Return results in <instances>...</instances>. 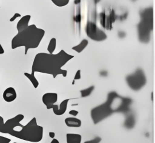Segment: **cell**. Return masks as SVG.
Here are the masks:
<instances>
[{
  "label": "cell",
  "instance_id": "1",
  "mask_svg": "<svg viewBox=\"0 0 155 143\" xmlns=\"http://www.w3.org/2000/svg\"><path fill=\"white\" fill-rule=\"evenodd\" d=\"M73 58V55L67 53L64 50L56 54L39 53L35 56L31 74L35 75V72H39L51 75L53 78H56L59 75L66 77L67 70L62 69V67Z\"/></svg>",
  "mask_w": 155,
  "mask_h": 143
},
{
  "label": "cell",
  "instance_id": "2",
  "mask_svg": "<svg viewBox=\"0 0 155 143\" xmlns=\"http://www.w3.org/2000/svg\"><path fill=\"white\" fill-rule=\"evenodd\" d=\"M24 118L22 114H18L4 122L5 134L28 142H40L43 138V127L38 124L35 117L23 125L21 122Z\"/></svg>",
  "mask_w": 155,
  "mask_h": 143
},
{
  "label": "cell",
  "instance_id": "3",
  "mask_svg": "<svg viewBox=\"0 0 155 143\" xmlns=\"http://www.w3.org/2000/svg\"><path fill=\"white\" fill-rule=\"evenodd\" d=\"M44 35L45 30L37 27L35 24L30 25L25 29L18 32L12 38L11 48L14 50L24 47V54L26 55L29 49L36 48L39 45Z\"/></svg>",
  "mask_w": 155,
  "mask_h": 143
},
{
  "label": "cell",
  "instance_id": "4",
  "mask_svg": "<svg viewBox=\"0 0 155 143\" xmlns=\"http://www.w3.org/2000/svg\"><path fill=\"white\" fill-rule=\"evenodd\" d=\"M140 21L137 25L138 39L140 42L148 43L151 33L153 29V8L148 7L142 10L140 13Z\"/></svg>",
  "mask_w": 155,
  "mask_h": 143
},
{
  "label": "cell",
  "instance_id": "5",
  "mask_svg": "<svg viewBox=\"0 0 155 143\" xmlns=\"http://www.w3.org/2000/svg\"><path fill=\"white\" fill-rule=\"evenodd\" d=\"M125 80L129 87L134 91L140 90L147 82L146 76L140 68H137L133 73L128 75Z\"/></svg>",
  "mask_w": 155,
  "mask_h": 143
},
{
  "label": "cell",
  "instance_id": "6",
  "mask_svg": "<svg viewBox=\"0 0 155 143\" xmlns=\"http://www.w3.org/2000/svg\"><path fill=\"white\" fill-rule=\"evenodd\" d=\"M86 34L91 39L97 42L104 41L107 38L105 32L98 28L96 23L91 21H88L87 24Z\"/></svg>",
  "mask_w": 155,
  "mask_h": 143
},
{
  "label": "cell",
  "instance_id": "7",
  "mask_svg": "<svg viewBox=\"0 0 155 143\" xmlns=\"http://www.w3.org/2000/svg\"><path fill=\"white\" fill-rule=\"evenodd\" d=\"M100 22L101 25L107 30H111L112 28V24L116 19V16L113 10H111L108 15L105 14L104 12L100 14Z\"/></svg>",
  "mask_w": 155,
  "mask_h": 143
},
{
  "label": "cell",
  "instance_id": "8",
  "mask_svg": "<svg viewBox=\"0 0 155 143\" xmlns=\"http://www.w3.org/2000/svg\"><path fill=\"white\" fill-rule=\"evenodd\" d=\"M69 100H70V99H66L64 100L63 101H62L61 102L59 105L53 104L49 107L48 110L52 109L54 114L56 115H58V116L62 115L65 113V111L67 110V105H68V102Z\"/></svg>",
  "mask_w": 155,
  "mask_h": 143
},
{
  "label": "cell",
  "instance_id": "9",
  "mask_svg": "<svg viewBox=\"0 0 155 143\" xmlns=\"http://www.w3.org/2000/svg\"><path fill=\"white\" fill-rule=\"evenodd\" d=\"M2 98L7 102L14 101L17 98V93L15 89L12 87H9L5 89L2 93Z\"/></svg>",
  "mask_w": 155,
  "mask_h": 143
},
{
  "label": "cell",
  "instance_id": "10",
  "mask_svg": "<svg viewBox=\"0 0 155 143\" xmlns=\"http://www.w3.org/2000/svg\"><path fill=\"white\" fill-rule=\"evenodd\" d=\"M31 18V16L29 15H25L22 16L16 25V28L18 30V32H21L22 30L25 29L28 27V23L30 22Z\"/></svg>",
  "mask_w": 155,
  "mask_h": 143
},
{
  "label": "cell",
  "instance_id": "11",
  "mask_svg": "<svg viewBox=\"0 0 155 143\" xmlns=\"http://www.w3.org/2000/svg\"><path fill=\"white\" fill-rule=\"evenodd\" d=\"M64 122L65 125L69 127L78 128L80 127L82 124L81 121L79 119L76 118L75 117L66 118L64 120Z\"/></svg>",
  "mask_w": 155,
  "mask_h": 143
},
{
  "label": "cell",
  "instance_id": "12",
  "mask_svg": "<svg viewBox=\"0 0 155 143\" xmlns=\"http://www.w3.org/2000/svg\"><path fill=\"white\" fill-rule=\"evenodd\" d=\"M82 136L78 133H67V143H81Z\"/></svg>",
  "mask_w": 155,
  "mask_h": 143
},
{
  "label": "cell",
  "instance_id": "13",
  "mask_svg": "<svg viewBox=\"0 0 155 143\" xmlns=\"http://www.w3.org/2000/svg\"><path fill=\"white\" fill-rule=\"evenodd\" d=\"M88 40L86 39H84L83 40H82L81 41V42L78 45L73 47L72 50H73L75 52H76L77 53H79L82 52L85 48V47L88 45Z\"/></svg>",
  "mask_w": 155,
  "mask_h": 143
},
{
  "label": "cell",
  "instance_id": "14",
  "mask_svg": "<svg viewBox=\"0 0 155 143\" xmlns=\"http://www.w3.org/2000/svg\"><path fill=\"white\" fill-rule=\"evenodd\" d=\"M24 75H25V76L26 78H27L30 80V81L32 84L34 88H37L39 86V82L37 80V79L36 78V77L35 76V75H32L31 73H27V72H25L24 73Z\"/></svg>",
  "mask_w": 155,
  "mask_h": 143
},
{
  "label": "cell",
  "instance_id": "15",
  "mask_svg": "<svg viewBox=\"0 0 155 143\" xmlns=\"http://www.w3.org/2000/svg\"><path fill=\"white\" fill-rule=\"evenodd\" d=\"M56 47V39L55 38H52L48 43V47H47V51L48 52V53L52 54L54 52Z\"/></svg>",
  "mask_w": 155,
  "mask_h": 143
},
{
  "label": "cell",
  "instance_id": "16",
  "mask_svg": "<svg viewBox=\"0 0 155 143\" xmlns=\"http://www.w3.org/2000/svg\"><path fill=\"white\" fill-rule=\"evenodd\" d=\"M94 89V86L91 85V86H90L89 87H88L87 88H85L84 90H81L80 91L81 97L85 98V97L88 96L89 95H90L92 93Z\"/></svg>",
  "mask_w": 155,
  "mask_h": 143
},
{
  "label": "cell",
  "instance_id": "17",
  "mask_svg": "<svg viewBox=\"0 0 155 143\" xmlns=\"http://www.w3.org/2000/svg\"><path fill=\"white\" fill-rule=\"evenodd\" d=\"M51 1L55 5L59 7H64L67 5L70 2V0H51Z\"/></svg>",
  "mask_w": 155,
  "mask_h": 143
},
{
  "label": "cell",
  "instance_id": "18",
  "mask_svg": "<svg viewBox=\"0 0 155 143\" xmlns=\"http://www.w3.org/2000/svg\"><path fill=\"white\" fill-rule=\"evenodd\" d=\"M101 141H102V138L100 136H96L93 139L85 141L84 143H100Z\"/></svg>",
  "mask_w": 155,
  "mask_h": 143
},
{
  "label": "cell",
  "instance_id": "19",
  "mask_svg": "<svg viewBox=\"0 0 155 143\" xmlns=\"http://www.w3.org/2000/svg\"><path fill=\"white\" fill-rule=\"evenodd\" d=\"M0 133H5V134L4 119H3V118H2V116H0Z\"/></svg>",
  "mask_w": 155,
  "mask_h": 143
},
{
  "label": "cell",
  "instance_id": "20",
  "mask_svg": "<svg viewBox=\"0 0 155 143\" xmlns=\"http://www.w3.org/2000/svg\"><path fill=\"white\" fill-rule=\"evenodd\" d=\"M10 142H11V139L10 138L0 135V143H10ZM13 143H17V142H14Z\"/></svg>",
  "mask_w": 155,
  "mask_h": 143
},
{
  "label": "cell",
  "instance_id": "21",
  "mask_svg": "<svg viewBox=\"0 0 155 143\" xmlns=\"http://www.w3.org/2000/svg\"><path fill=\"white\" fill-rule=\"evenodd\" d=\"M81 78V70H78L76 71V74L74 75V79H73V81H74L75 80H79Z\"/></svg>",
  "mask_w": 155,
  "mask_h": 143
},
{
  "label": "cell",
  "instance_id": "22",
  "mask_svg": "<svg viewBox=\"0 0 155 143\" xmlns=\"http://www.w3.org/2000/svg\"><path fill=\"white\" fill-rule=\"evenodd\" d=\"M21 17V14H19V13H15L13 16L10 19V22H13L14 21H15L18 18H20Z\"/></svg>",
  "mask_w": 155,
  "mask_h": 143
},
{
  "label": "cell",
  "instance_id": "23",
  "mask_svg": "<svg viewBox=\"0 0 155 143\" xmlns=\"http://www.w3.org/2000/svg\"><path fill=\"white\" fill-rule=\"evenodd\" d=\"M68 113L70 115H72L73 116H76L78 114H79V111L76 110H71L70 111H69Z\"/></svg>",
  "mask_w": 155,
  "mask_h": 143
},
{
  "label": "cell",
  "instance_id": "24",
  "mask_svg": "<svg viewBox=\"0 0 155 143\" xmlns=\"http://www.w3.org/2000/svg\"><path fill=\"white\" fill-rule=\"evenodd\" d=\"M48 135L50 138L53 139V138H54V136H55V133L53 131H50L48 133Z\"/></svg>",
  "mask_w": 155,
  "mask_h": 143
},
{
  "label": "cell",
  "instance_id": "25",
  "mask_svg": "<svg viewBox=\"0 0 155 143\" xmlns=\"http://www.w3.org/2000/svg\"><path fill=\"white\" fill-rule=\"evenodd\" d=\"M4 53V49L2 47V45L0 44V55H2Z\"/></svg>",
  "mask_w": 155,
  "mask_h": 143
},
{
  "label": "cell",
  "instance_id": "26",
  "mask_svg": "<svg viewBox=\"0 0 155 143\" xmlns=\"http://www.w3.org/2000/svg\"><path fill=\"white\" fill-rule=\"evenodd\" d=\"M50 143H59V141L57 139L53 138V139H52V140L50 142Z\"/></svg>",
  "mask_w": 155,
  "mask_h": 143
},
{
  "label": "cell",
  "instance_id": "27",
  "mask_svg": "<svg viewBox=\"0 0 155 143\" xmlns=\"http://www.w3.org/2000/svg\"><path fill=\"white\" fill-rule=\"evenodd\" d=\"M101 0H94V4H97V3H99L100 1H101Z\"/></svg>",
  "mask_w": 155,
  "mask_h": 143
},
{
  "label": "cell",
  "instance_id": "28",
  "mask_svg": "<svg viewBox=\"0 0 155 143\" xmlns=\"http://www.w3.org/2000/svg\"><path fill=\"white\" fill-rule=\"evenodd\" d=\"M80 2H81V0H74V3H75L76 4H77L78 3L79 4Z\"/></svg>",
  "mask_w": 155,
  "mask_h": 143
},
{
  "label": "cell",
  "instance_id": "29",
  "mask_svg": "<svg viewBox=\"0 0 155 143\" xmlns=\"http://www.w3.org/2000/svg\"><path fill=\"white\" fill-rule=\"evenodd\" d=\"M151 100H153V92H151Z\"/></svg>",
  "mask_w": 155,
  "mask_h": 143
},
{
  "label": "cell",
  "instance_id": "30",
  "mask_svg": "<svg viewBox=\"0 0 155 143\" xmlns=\"http://www.w3.org/2000/svg\"><path fill=\"white\" fill-rule=\"evenodd\" d=\"M133 1H135V0H133Z\"/></svg>",
  "mask_w": 155,
  "mask_h": 143
}]
</instances>
